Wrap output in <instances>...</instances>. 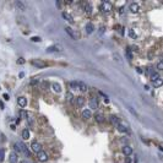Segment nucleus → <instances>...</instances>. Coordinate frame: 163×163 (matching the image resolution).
<instances>
[{
	"label": "nucleus",
	"instance_id": "obj_8",
	"mask_svg": "<svg viewBox=\"0 0 163 163\" xmlns=\"http://www.w3.org/2000/svg\"><path fill=\"white\" fill-rule=\"evenodd\" d=\"M129 9H130V11H131L133 14H136V12H139V10H140V6H139V4H136V3H133V4H130Z\"/></svg>",
	"mask_w": 163,
	"mask_h": 163
},
{
	"label": "nucleus",
	"instance_id": "obj_19",
	"mask_svg": "<svg viewBox=\"0 0 163 163\" xmlns=\"http://www.w3.org/2000/svg\"><path fill=\"white\" fill-rule=\"evenodd\" d=\"M117 128H118V130H119L120 133H128V128H126L125 125H123L121 123L117 125Z\"/></svg>",
	"mask_w": 163,
	"mask_h": 163
},
{
	"label": "nucleus",
	"instance_id": "obj_33",
	"mask_svg": "<svg viewBox=\"0 0 163 163\" xmlns=\"http://www.w3.org/2000/svg\"><path fill=\"white\" fill-rule=\"evenodd\" d=\"M15 150H16V151H21V145H20V142H16V143H15Z\"/></svg>",
	"mask_w": 163,
	"mask_h": 163
},
{
	"label": "nucleus",
	"instance_id": "obj_12",
	"mask_svg": "<svg viewBox=\"0 0 163 163\" xmlns=\"http://www.w3.org/2000/svg\"><path fill=\"white\" fill-rule=\"evenodd\" d=\"M20 145H21V152L25 155V157H30V151H28L27 146L23 145V143H20Z\"/></svg>",
	"mask_w": 163,
	"mask_h": 163
},
{
	"label": "nucleus",
	"instance_id": "obj_31",
	"mask_svg": "<svg viewBox=\"0 0 163 163\" xmlns=\"http://www.w3.org/2000/svg\"><path fill=\"white\" fill-rule=\"evenodd\" d=\"M4 156H5V151L1 148V150H0V162L4 161Z\"/></svg>",
	"mask_w": 163,
	"mask_h": 163
},
{
	"label": "nucleus",
	"instance_id": "obj_35",
	"mask_svg": "<svg viewBox=\"0 0 163 163\" xmlns=\"http://www.w3.org/2000/svg\"><path fill=\"white\" fill-rule=\"evenodd\" d=\"M157 69H158V70H163V61H159V63L157 64Z\"/></svg>",
	"mask_w": 163,
	"mask_h": 163
},
{
	"label": "nucleus",
	"instance_id": "obj_20",
	"mask_svg": "<svg viewBox=\"0 0 163 163\" xmlns=\"http://www.w3.org/2000/svg\"><path fill=\"white\" fill-rule=\"evenodd\" d=\"M9 161H10V163H16L17 162V155L14 153V152H11L10 153V157H9Z\"/></svg>",
	"mask_w": 163,
	"mask_h": 163
},
{
	"label": "nucleus",
	"instance_id": "obj_21",
	"mask_svg": "<svg viewBox=\"0 0 163 163\" xmlns=\"http://www.w3.org/2000/svg\"><path fill=\"white\" fill-rule=\"evenodd\" d=\"M66 101L69 102V103H72V101H74V95H72L71 92H66Z\"/></svg>",
	"mask_w": 163,
	"mask_h": 163
},
{
	"label": "nucleus",
	"instance_id": "obj_32",
	"mask_svg": "<svg viewBox=\"0 0 163 163\" xmlns=\"http://www.w3.org/2000/svg\"><path fill=\"white\" fill-rule=\"evenodd\" d=\"M129 112H130V113H133V114H134L135 117H139V114L136 113V111L134 109V108H133V107H129Z\"/></svg>",
	"mask_w": 163,
	"mask_h": 163
},
{
	"label": "nucleus",
	"instance_id": "obj_37",
	"mask_svg": "<svg viewBox=\"0 0 163 163\" xmlns=\"http://www.w3.org/2000/svg\"><path fill=\"white\" fill-rule=\"evenodd\" d=\"M26 115H27V113H26V112H23V111H21V112H20V117H21V118H25Z\"/></svg>",
	"mask_w": 163,
	"mask_h": 163
},
{
	"label": "nucleus",
	"instance_id": "obj_22",
	"mask_svg": "<svg viewBox=\"0 0 163 163\" xmlns=\"http://www.w3.org/2000/svg\"><path fill=\"white\" fill-rule=\"evenodd\" d=\"M83 104H85V98L82 96L77 97V105L79 107H83Z\"/></svg>",
	"mask_w": 163,
	"mask_h": 163
},
{
	"label": "nucleus",
	"instance_id": "obj_5",
	"mask_svg": "<svg viewBox=\"0 0 163 163\" xmlns=\"http://www.w3.org/2000/svg\"><path fill=\"white\" fill-rule=\"evenodd\" d=\"M37 157H38V159H39L41 162H45V161L48 159V155H47V152H44V151H41V152H38Z\"/></svg>",
	"mask_w": 163,
	"mask_h": 163
},
{
	"label": "nucleus",
	"instance_id": "obj_7",
	"mask_svg": "<svg viewBox=\"0 0 163 163\" xmlns=\"http://www.w3.org/2000/svg\"><path fill=\"white\" fill-rule=\"evenodd\" d=\"M15 6L19 10H22V11L26 9V4L23 1H20V0H16V1H15Z\"/></svg>",
	"mask_w": 163,
	"mask_h": 163
},
{
	"label": "nucleus",
	"instance_id": "obj_10",
	"mask_svg": "<svg viewBox=\"0 0 163 163\" xmlns=\"http://www.w3.org/2000/svg\"><path fill=\"white\" fill-rule=\"evenodd\" d=\"M123 153H124L125 156H131L133 148H131L130 146H124V147H123Z\"/></svg>",
	"mask_w": 163,
	"mask_h": 163
},
{
	"label": "nucleus",
	"instance_id": "obj_34",
	"mask_svg": "<svg viewBox=\"0 0 163 163\" xmlns=\"http://www.w3.org/2000/svg\"><path fill=\"white\" fill-rule=\"evenodd\" d=\"M27 120H28V124L32 126V125H33V120H32V117H31L30 114H28V117H27Z\"/></svg>",
	"mask_w": 163,
	"mask_h": 163
},
{
	"label": "nucleus",
	"instance_id": "obj_4",
	"mask_svg": "<svg viewBox=\"0 0 163 163\" xmlns=\"http://www.w3.org/2000/svg\"><path fill=\"white\" fill-rule=\"evenodd\" d=\"M65 31H66V33H69L71 37H72V39H79V34L74 31V30H71L70 27H66L65 28Z\"/></svg>",
	"mask_w": 163,
	"mask_h": 163
},
{
	"label": "nucleus",
	"instance_id": "obj_3",
	"mask_svg": "<svg viewBox=\"0 0 163 163\" xmlns=\"http://www.w3.org/2000/svg\"><path fill=\"white\" fill-rule=\"evenodd\" d=\"M31 148H32V151L33 152H41L42 151V145L39 143V142H37V141H33L32 143H31Z\"/></svg>",
	"mask_w": 163,
	"mask_h": 163
},
{
	"label": "nucleus",
	"instance_id": "obj_9",
	"mask_svg": "<svg viewBox=\"0 0 163 163\" xmlns=\"http://www.w3.org/2000/svg\"><path fill=\"white\" fill-rule=\"evenodd\" d=\"M61 16L64 17V19H65L67 22H70V23H72V22H74V17H72L70 14H67V12H65V11H64V12L61 14Z\"/></svg>",
	"mask_w": 163,
	"mask_h": 163
},
{
	"label": "nucleus",
	"instance_id": "obj_30",
	"mask_svg": "<svg viewBox=\"0 0 163 163\" xmlns=\"http://www.w3.org/2000/svg\"><path fill=\"white\" fill-rule=\"evenodd\" d=\"M126 57H128V59H129V60H131V59H133V54L130 53V48H128V50H126Z\"/></svg>",
	"mask_w": 163,
	"mask_h": 163
},
{
	"label": "nucleus",
	"instance_id": "obj_28",
	"mask_svg": "<svg viewBox=\"0 0 163 163\" xmlns=\"http://www.w3.org/2000/svg\"><path fill=\"white\" fill-rule=\"evenodd\" d=\"M70 87L72 89H77V81H71L70 82Z\"/></svg>",
	"mask_w": 163,
	"mask_h": 163
},
{
	"label": "nucleus",
	"instance_id": "obj_27",
	"mask_svg": "<svg viewBox=\"0 0 163 163\" xmlns=\"http://www.w3.org/2000/svg\"><path fill=\"white\" fill-rule=\"evenodd\" d=\"M112 57L114 58V60H115V61H118V63H121V59H120V57H119V54H117V53H113V54H112Z\"/></svg>",
	"mask_w": 163,
	"mask_h": 163
},
{
	"label": "nucleus",
	"instance_id": "obj_24",
	"mask_svg": "<svg viewBox=\"0 0 163 163\" xmlns=\"http://www.w3.org/2000/svg\"><path fill=\"white\" fill-rule=\"evenodd\" d=\"M153 85H155L156 87H161V86L163 85V80L159 77V79H157L156 81H153Z\"/></svg>",
	"mask_w": 163,
	"mask_h": 163
},
{
	"label": "nucleus",
	"instance_id": "obj_25",
	"mask_svg": "<svg viewBox=\"0 0 163 163\" xmlns=\"http://www.w3.org/2000/svg\"><path fill=\"white\" fill-rule=\"evenodd\" d=\"M22 137H23L25 140L30 139V131H28L27 129H23V131H22Z\"/></svg>",
	"mask_w": 163,
	"mask_h": 163
},
{
	"label": "nucleus",
	"instance_id": "obj_42",
	"mask_svg": "<svg viewBox=\"0 0 163 163\" xmlns=\"http://www.w3.org/2000/svg\"><path fill=\"white\" fill-rule=\"evenodd\" d=\"M0 108H4V104H3V102L0 101Z\"/></svg>",
	"mask_w": 163,
	"mask_h": 163
},
{
	"label": "nucleus",
	"instance_id": "obj_17",
	"mask_svg": "<svg viewBox=\"0 0 163 163\" xmlns=\"http://www.w3.org/2000/svg\"><path fill=\"white\" fill-rule=\"evenodd\" d=\"M17 102H19V105H20V107H22V108H23V107L27 104V99H26L25 97H19Z\"/></svg>",
	"mask_w": 163,
	"mask_h": 163
},
{
	"label": "nucleus",
	"instance_id": "obj_36",
	"mask_svg": "<svg viewBox=\"0 0 163 163\" xmlns=\"http://www.w3.org/2000/svg\"><path fill=\"white\" fill-rule=\"evenodd\" d=\"M129 36H130V37H133V38H135V37H136V34H135V32H134V31H131V30L129 31Z\"/></svg>",
	"mask_w": 163,
	"mask_h": 163
},
{
	"label": "nucleus",
	"instance_id": "obj_40",
	"mask_svg": "<svg viewBox=\"0 0 163 163\" xmlns=\"http://www.w3.org/2000/svg\"><path fill=\"white\" fill-rule=\"evenodd\" d=\"M17 63H19V64H22V63H25V59H22V58H20L19 60H17Z\"/></svg>",
	"mask_w": 163,
	"mask_h": 163
},
{
	"label": "nucleus",
	"instance_id": "obj_11",
	"mask_svg": "<svg viewBox=\"0 0 163 163\" xmlns=\"http://www.w3.org/2000/svg\"><path fill=\"white\" fill-rule=\"evenodd\" d=\"M85 30H86V33H87V34H91V33L93 32V30H95V27H93V25H92L91 22H88V23L86 25V27H85Z\"/></svg>",
	"mask_w": 163,
	"mask_h": 163
},
{
	"label": "nucleus",
	"instance_id": "obj_23",
	"mask_svg": "<svg viewBox=\"0 0 163 163\" xmlns=\"http://www.w3.org/2000/svg\"><path fill=\"white\" fill-rule=\"evenodd\" d=\"M95 119H96V121H97V123H102V121H103V115H102L101 113H96Z\"/></svg>",
	"mask_w": 163,
	"mask_h": 163
},
{
	"label": "nucleus",
	"instance_id": "obj_18",
	"mask_svg": "<svg viewBox=\"0 0 163 163\" xmlns=\"http://www.w3.org/2000/svg\"><path fill=\"white\" fill-rule=\"evenodd\" d=\"M52 87H53V89H54V91H55V92H58V93L61 91V86H60L58 82H53Z\"/></svg>",
	"mask_w": 163,
	"mask_h": 163
},
{
	"label": "nucleus",
	"instance_id": "obj_2",
	"mask_svg": "<svg viewBox=\"0 0 163 163\" xmlns=\"http://www.w3.org/2000/svg\"><path fill=\"white\" fill-rule=\"evenodd\" d=\"M101 10H102L103 12H109V11H112V4H111L109 1H103V3L101 4Z\"/></svg>",
	"mask_w": 163,
	"mask_h": 163
},
{
	"label": "nucleus",
	"instance_id": "obj_1",
	"mask_svg": "<svg viewBox=\"0 0 163 163\" xmlns=\"http://www.w3.org/2000/svg\"><path fill=\"white\" fill-rule=\"evenodd\" d=\"M31 64H32L33 66H36V67H38V69H42V67L47 66V64H45L43 60H41V59H33V60L31 61Z\"/></svg>",
	"mask_w": 163,
	"mask_h": 163
},
{
	"label": "nucleus",
	"instance_id": "obj_26",
	"mask_svg": "<svg viewBox=\"0 0 163 163\" xmlns=\"http://www.w3.org/2000/svg\"><path fill=\"white\" fill-rule=\"evenodd\" d=\"M85 10H86L87 14H91L92 12V6L89 5V4H85Z\"/></svg>",
	"mask_w": 163,
	"mask_h": 163
},
{
	"label": "nucleus",
	"instance_id": "obj_29",
	"mask_svg": "<svg viewBox=\"0 0 163 163\" xmlns=\"http://www.w3.org/2000/svg\"><path fill=\"white\" fill-rule=\"evenodd\" d=\"M157 79H159V75L157 74V72H153V74H151V80H152V81H156Z\"/></svg>",
	"mask_w": 163,
	"mask_h": 163
},
{
	"label": "nucleus",
	"instance_id": "obj_39",
	"mask_svg": "<svg viewBox=\"0 0 163 163\" xmlns=\"http://www.w3.org/2000/svg\"><path fill=\"white\" fill-rule=\"evenodd\" d=\"M32 41H34V42H39V37H32Z\"/></svg>",
	"mask_w": 163,
	"mask_h": 163
},
{
	"label": "nucleus",
	"instance_id": "obj_43",
	"mask_svg": "<svg viewBox=\"0 0 163 163\" xmlns=\"http://www.w3.org/2000/svg\"><path fill=\"white\" fill-rule=\"evenodd\" d=\"M21 163H27V162H26V161H22V162H21Z\"/></svg>",
	"mask_w": 163,
	"mask_h": 163
},
{
	"label": "nucleus",
	"instance_id": "obj_6",
	"mask_svg": "<svg viewBox=\"0 0 163 163\" xmlns=\"http://www.w3.org/2000/svg\"><path fill=\"white\" fill-rule=\"evenodd\" d=\"M89 108H92V109H97L98 108V102H97V99L95 98V97H92L91 99H89Z\"/></svg>",
	"mask_w": 163,
	"mask_h": 163
},
{
	"label": "nucleus",
	"instance_id": "obj_13",
	"mask_svg": "<svg viewBox=\"0 0 163 163\" xmlns=\"http://www.w3.org/2000/svg\"><path fill=\"white\" fill-rule=\"evenodd\" d=\"M77 89L85 92V91H87V85H86L85 82H79V81H77Z\"/></svg>",
	"mask_w": 163,
	"mask_h": 163
},
{
	"label": "nucleus",
	"instance_id": "obj_15",
	"mask_svg": "<svg viewBox=\"0 0 163 163\" xmlns=\"http://www.w3.org/2000/svg\"><path fill=\"white\" fill-rule=\"evenodd\" d=\"M61 47L60 45H53V47H49L48 49H47V52L48 53H50V52H61Z\"/></svg>",
	"mask_w": 163,
	"mask_h": 163
},
{
	"label": "nucleus",
	"instance_id": "obj_14",
	"mask_svg": "<svg viewBox=\"0 0 163 163\" xmlns=\"http://www.w3.org/2000/svg\"><path fill=\"white\" fill-rule=\"evenodd\" d=\"M91 117H92V113H91V111H89V109L82 111V118H83V119H89Z\"/></svg>",
	"mask_w": 163,
	"mask_h": 163
},
{
	"label": "nucleus",
	"instance_id": "obj_16",
	"mask_svg": "<svg viewBox=\"0 0 163 163\" xmlns=\"http://www.w3.org/2000/svg\"><path fill=\"white\" fill-rule=\"evenodd\" d=\"M109 120H111V123H112V124H114V125L120 124L119 118H118V117H115V115H111V117H109Z\"/></svg>",
	"mask_w": 163,
	"mask_h": 163
},
{
	"label": "nucleus",
	"instance_id": "obj_41",
	"mask_svg": "<svg viewBox=\"0 0 163 163\" xmlns=\"http://www.w3.org/2000/svg\"><path fill=\"white\" fill-rule=\"evenodd\" d=\"M36 83H37V79H34V80L31 81V85H36Z\"/></svg>",
	"mask_w": 163,
	"mask_h": 163
},
{
	"label": "nucleus",
	"instance_id": "obj_38",
	"mask_svg": "<svg viewBox=\"0 0 163 163\" xmlns=\"http://www.w3.org/2000/svg\"><path fill=\"white\" fill-rule=\"evenodd\" d=\"M125 163H131V158L130 157H126L125 158Z\"/></svg>",
	"mask_w": 163,
	"mask_h": 163
}]
</instances>
